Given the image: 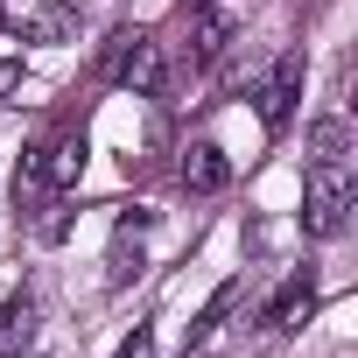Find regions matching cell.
<instances>
[{"mask_svg": "<svg viewBox=\"0 0 358 358\" xmlns=\"http://www.w3.org/2000/svg\"><path fill=\"white\" fill-rule=\"evenodd\" d=\"M225 43H232V15H204V29H197V64H218Z\"/></svg>", "mask_w": 358, "mask_h": 358, "instance_id": "9c48e42d", "label": "cell"}, {"mask_svg": "<svg viewBox=\"0 0 358 358\" xmlns=\"http://www.w3.org/2000/svg\"><path fill=\"white\" fill-rule=\"evenodd\" d=\"M225 183H232V162H225V148L197 141V148L183 155V190H197V197H218Z\"/></svg>", "mask_w": 358, "mask_h": 358, "instance_id": "277c9868", "label": "cell"}, {"mask_svg": "<svg viewBox=\"0 0 358 358\" xmlns=\"http://www.w3.org/2000/svg\"><path fill=\"white\" fill-rule=\"evenodd\" d=\"M120 85H127V92H162V50H155L148 36H141V50L127 57V71H120Z\"/></svg>", "mask_w": 358, "mask_h": 358, "instance_id": "8992f818", "label": "cell"}, {"mask_svg": "<svg viewBox=\"0 0 358 358\" xmlns=\"http://www.w3.org/2000/svg\"><path fill=\"white\" fill-rule=\"evenodd\" d=\"M232 302H239V281H225V288H218V295H211V302H204V316H197V323H190V344H204V337H211V330H218V323H225V309H232Z\"/></svg>", "mask_w": 358, "mask_h": 358, "instance_id": "30bf717a", "label": "cell"}, {"mask_svg": "<svg viewBox=\"0 0 358 358\" xmlns=\"http://www.w3.org/2000/svg\"><path fill=\"white\" fill-rule=\"evenodd\" d=\"M134 50H141V29H113V36H106V50H99V78H120Z\"/></svg>", "mask_w": 358, "mask_h": 358, "instance_id": "ba28073f", "label": "cell"}, {"mask_svg": "<svg viewBox=\"0 0 358 358\" xmlns=\"http://www.w3.org/2000/svg\"><path fill=\"white\" fill-rule=\"evenodd\" d=\"M295 99H302V50H288V57L274 64V78H267V92H260V120H267V134H281V127H288V113H295Z\"/></svg>", "mask_w": 358, "mask_h": 358, "instance_id": "7a4b0ae2", "label": "cell"}, {"mask_svg": "<svg viewBox=\"0 0 358 358\" xmlns=\"http://www.w3.org/2000/svg\"><path fill=\"white\" fill-rule=\"evenodd\" d=\"M351 204H358V176H351V162H344V155H316L309 176H302V225H309L316 239H330V232L344 225Z\"/></svg>", "mask_w": 358, "mask_h": 358, "instance_id": "6da1fadb", "label": "cell"}, {"mask_svg": "<svg viewBox=\"0 0 358 358\" xmlns=\"http://www.w3.org/2000/svg\"><path fill=\"white\" fill-rule=\"evenodd\" d=\"M22 92V57H0V99Z\"/></svg>", "mask_w": 358, "mask_h": 358, "instance_id": "4fadbf2b", "label": "cell"}, {"mask_svg": "<svg viewBox=\"0 0 358 358\" xmlns=\"http://www.w3.org/2000/svg\"><path fill=\"white\" fill-rule=\"evenodd\" d=\"M85 155H92V148H85V134H64V141H57V148H43V155H36L29 169L43 176L50 190H71L78 176H85Z\"/></svg>", "mask_w": 358, "mask_h": 358, "instance_id": "3957f363", "label": "cell"}, {"mask_svg": "<svg viewBox=\"0 0 358 358\" xmlns=\"http://www.w3.org/2000/svg\"><path fill=\"white\" fill-rule=\"evenodd\" d=\"M316 148L337 155V148H344V120H323V127H316Z\"/></svg>", "mask_w": 358, "mask_h": 358, "instance_id": "7c38bea8", "label": "cell"}, {"mask_svg": "<svg viewBox=\"0 0 358 358\" xmlns=\"http://www.w3.org/2000/svg\"><path fill=\"white\" fill-rule=\"evenodd\" d=\"M134 274H141V246H127V232H120V246H113V274H106V281H113V288H127Z\"/></svg>", "mask_w": 358, "mask_h": 358, "instance_id": "8fae6325", "label": "cell"}, {"mask_svg": "<svg viewBox=\"0 0 358 358\" xmlns=\"http://www.w3.org/2000/svg\"><path fill=\"white\" fill-rule=\"evenodd\" d=\"M309 302H316V288H309V274H288V281L274 288V302L260 309V323H267V330H288V323H295V316H302Z\"/></svg>", "mask_w": 358, "mask_h": 358, "instance_id": "5b68a950", "label": "cell"}, {"mask_svg": "<svg viewBox=\"0 0 358 358\" xmlns=\"http://www.w3.org/2000/svg\"><path fill=\"white\" fill-rule=\"evenodd\" d=\"M29 323H36V302H29V295H15L8 309H0V358H15V351L29 344Z\"/></svg>", "mask_w": 358, "mask_h": 358, "instance_id": "52a82bcc", "label": "cell"}, {"mask_svg": "<svg viewBox=\"0 0 358 358\" xmlns=\"http://www.w3.org/2000/svg\"><path fill=\"white\" fill-rule=\"evenodd\" d=\"M120 358H155V344H148V330H134V337L120 344Z\"/></svg>", "mask_w": 358, "mask_h": 358, "instance_id": "5bb4252c", "label": "cell"}]
</instances>
